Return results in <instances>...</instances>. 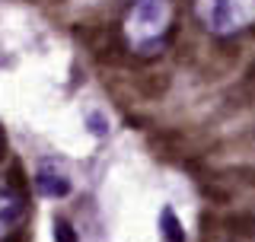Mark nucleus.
<instances>
[{
	"label": "nucleus",
	"instance_id": "nucleus-7",
	"mask_svg": "<svg viewBox=\"0 0 255 242\" xmlns=\"http://www.w3.org/2000/svg\"><path fill=\"white\" fill-rule=\"evenodd\" d=\"M90 124H93V134H99V137L106 134V124H102V118H99V115H90Z\"/></svg>",
	"mask_w": 255,
	"mask_h": 242
},
{
	"label": "nucleus",
	"instance_id": "nucleus-4",
	"mask_svg": "<svg viewBox=\"0 0 255 242\" xmlns=\"http://www.w3.org/2000/svg\"><path fill=\"white\" fill-rule=\"evenodd\" d=\"M19 217H22L19 198H0V239H3L6 233L19 223Z\"/></svg>",
	"mask_w": 255,
	"mask_h": 242
},
{
	"label": "nucleus",
	"instance_id": "nucleus-1",
	"mask_svg": "<svg viewBox=\"0 0 255 242\" xmlns=\"http://www.w3.org/2000/svg\"><path fill=\"white\" fill-rule=\"evenodd\" d=\"M195 16L211 35H233L255 22V0H195Z\"/></svg>",
	"mask_w": 255,
	"mask_h": 242
},
{
	"label": "nucleus",
	"instance_id": "nucleus-2",
	"mask_svg": "<svg viewBox=\"0 0 255 242\" xmlns=\"http://www.w3.org/2000/svg\"><path fill=\"white\" fill-rule=\"evenodd\" d=\"M131 26L137 29V38L147 45V38H159V29L166 26V3L163 0H137L131 10Z\"/></svg>",
	"mask_w": 255,
	"mask_h": 242
},
{
	"label": "nucleus",
	"instance_id": "nucleus-5",
	"mask_svg": "<svg viewBox=\"0 0 255 242\" xmlns=\"http://www.w3.org/2000/svg\"><path fill=\"white\" fill-rule=\"evenodd\" d=\"M159 230H163L166 242H185V230H182V223H179V217H175L172 207H163V211H159Z\"/></svg>",
	"mask_w": 255,
	"mask_h": 242
},
{
	"label": "nucleus",
	"instance_id": "nucleus-8",
	"mask_svg": "<svg viewBox=\"0 0 255 242\" xmlns=\"http://www.w3.org/2000/svg\"><path fill=\"white\" fill-rule=\"evenodd\" d=\"M3 153H6V140H3V131H0V159H3Z\"/></svg>",
	"mask_w": 255,
	"mask_h": 242
},
{
	"label": "nucleus",
	"instance_id": "nucleus-3",
	"mask_svg": "<svg viewBox=\"0 0 255 242\" xmlns=\"http://www.w3.org/2000/svg\"><path fill=\"white\" fill-rule=\"evenodd\" d=\"M35 191L45 198H67L70 195V179L61 172H48V169H42V172L35 175Z\"/></svg>",
	"mask_w": 255,
	"mask_h": 242
},
{
	"label": "nucleus",
	"instance_id": "nucleus-6",
	"mask_svg": "<svg viewBox=\"0 0 255 242\" xmlns=\"http://www.w3.org/2000/svg\"><path fill=\"white\" fill-rule=\"evenodd\" d=\"M54 242H77V233L67 220H58L54 223Z\"/></svg>",
	"mask_w": 255,
	"mask_h": 242
}]
</instances>
